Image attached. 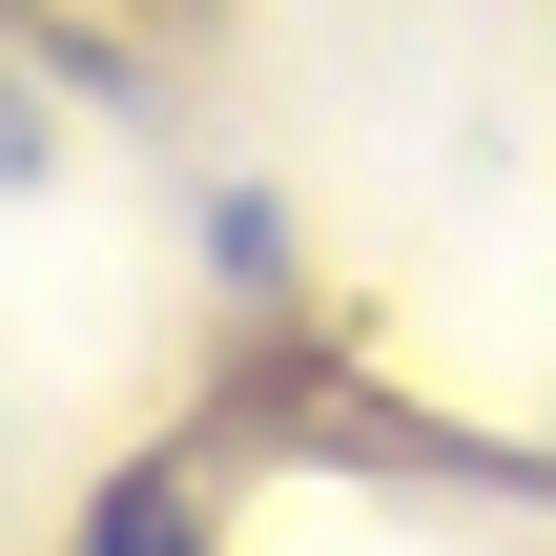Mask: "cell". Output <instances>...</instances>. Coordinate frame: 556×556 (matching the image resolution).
Wrapping results in <instances>:
<instances>
[{
	"label": "cell",
	"instance_id": "obj_1",
	"mask_svg": "<svg viewBox=\"0 0 556 556\" xmlns=\"http://www.w3.org/2000/svg\"><path fill=\"white\" fill-rule=\"evenodd\" d=\"M83 556H206V454H144L124 495H103V536Z\"/></svg>",
	"mask_w": 556,
	"mask_h": 556
}]
</instances>
